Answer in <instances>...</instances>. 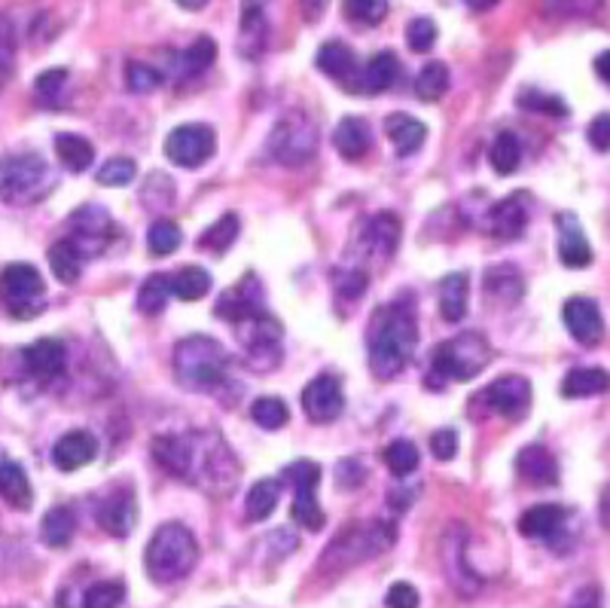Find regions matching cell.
<instances>
[{
    "label": "cell",
    "instance_id": "57",
    "mask_svg": "<svg viewBox=\"0 0 610 608\" xmlns=\"http://www.w3.org/2000/svg\"><path fill=\"white\" fill-rule=\"evenodd\" d=\"M419 590L412 584H407V581H397L391 590H388V596H385V606L388 608H419Z\"/></svg>",
    "mask_w": 610,
    "mask_h": 608
},
{
    "label": "cell",
    "instance_id": "47",
    "mask_svg": "<svg viewBox=\"0 0 610 608\" xmlns=\"http://www.w3.org/2000/svg\"><path fill=\"white\" fill-rule=\"evenodd\" d=\"M515 104L531 113H543V117H568V104L558 96H546L541 89H525V92H519Z\"/></svg>",
    "mask_w": 610,
    "mask_h": 608
},
{
    "label": "cell",
    "instance_id": "64",
    "mask_svg": "<svg viewBox=\"0 0 610 608\" xmlns=\"http://www.w3.org/2000/svg\"><path fill=\"white\" fill-rule=\"evenodd\" d=\"M177 7H184V10H202V7H208V0H177Z\"/></svg>",
    "mask_w": 610,
    "mask_h": 608
},
{
    "label": "cell",
    "instance_id": "58",
    "mask_svg": "<svg viewBox=\"0 0 610 608\" xmlns=\"http://www.w3.org/2000/svg\"><path fill=\"white\" fill-rule=\"evenodd\" d=\"M586 135H589V144H592L596 151L608 153L610 151V113H598L596 120L589 123V129H586Z\"/></svg>",
    "mask_w": 610,
    "mask_h": 608
},
{
    "label": "cell",
    "instance_id": "24",
    "mask_svg": "<svg viewBox=\"0 0 610 608\" xmlns=\"http://www.w3.org/2000/svg\"><path fill=\"white\" fill-rule=\"evenodd\" d=\"M98 456V441L89 431H68L53 446V465L58 471H80Z\"/></svg>",
    "mask_w": 610,
    "mask_h": 608
},
{
    "label": "cell",
    "instance_id": "38",
    "mask_svg": "<svg viewBox=\"0 0 610 608\" xmlns=\"http://www.w3.org/2000/svg\"><path fill=\"white\" fill-rule=\"evenodd\" d=\"M522 276L515 273L513 266H498V269H488L486 273V294L501 300V303H513L522 297Z\"/></svg>",
    "mask_w": 610,
    "mask_h": 608
},
{
    "label": "cell",
    "instance_id": "42",
    "mask_svg": "<svg viewBox=\"0 0 610 608\" xmlns=\"http://www.w3.org/2000/svg\"><path fill=\"white\" fill-rule=\"evenodd\" d=\"M168 297H171V281L168 276H149L141 290H137V309L144 312V316H159L168 303Z\"/></svg>",
    "mask_w": 610,
    "mask_h": 608
},
{
    "label": "cell",
    "instance_id": "26",
    "mask_svg": "<svg viewBox=\"0 0 610 608\" xmlns=\"http://www.w3.org/2000/svg\"><path fill=\"white\" fill-rule=\"evenodd\" d=\"M361 242L369 254L379 257H391L393 248L400 245V221L393 214H376L364 223L361 230Z\"/></svg>",
    "mask_w": 610,
    "mask_h": 608
},
{
    "label": "cell",
    "instance_id": "22",
    "mask_svg": "<svg viewBox=\"0 0 610 608\" xmlns=\"http://www.w3.org/2000/svg\"><path fill=\"white\" fill-rule=\"evenodd\" d=\"M558 261L565 263L568 269H584L592 263V248L586 242V233L580 221L574 214H558Z\"/></svg>",
    "mask_w": 610,
    "mask_h": 608
},
{
    "label": "cell",
    "instance_id": "52",
    "mask_svg": "<svg viewBox=\"0 0 610 608\" xmlns=\"http://www.w3.org/2000/svg\"><path fill=\"white\" fill-rule=\"evenodd\" d=\"M345 13L361 25H379L388 13V0H345Z\"/></svg>",
    "mask_w": 610,
    "mask_h": 608
},
{
    "label": "cell",
    "instance_id": "2",
    "mask_svg": "<svg viewBox=\"0 0 610 608\" xmlns=\"http://www.w3.org/2000/svg\"><path fill=\"white\" fill-rule=\"evenodd\" d=\"M415 343H419V324L412 306H381L369 321V371L381 383L403 374L415 352Z\"/></svg>",
    "mask_w": 610,
    "mask_h": 608
},
{
    "label": "cell",
    "instance_id": "36",
    "mask_svg": "<svg viewBox=\"0 0 610 608\" xmlns=\"http://www.w3.org/2000/svg\"><path fill=\"white\" fill-rule=\"evenodd\" d=\"M168 281H171V297L184 303H196L211 290V273H204L202 266H184L180 273L168 276Z\"/></svg>",
    "mask_w": 610,
    "mask_h": 608
},
{
    "label": "cell",
    "instance_id": "54",
    "mask_svg": "<svg viewBox=\"0 0 610 608\" xmlns=\"http://www.w3.org/2000/svg\"><path fill=\"white\" fill-rule=\"evenodd\" d=\"M333 278H336L340 297H345V300H357L366 290V273H361V269H342Z\"/></svg>",
    "mask_w": 610,
    "mask_h": 608
},
{
    "label": "cell",
    "instance_id": "41",
    "mask_svg": "<svg viewBox=\"0 0 610 608\" xmlns=\"http://www.w3.org/2000/svg\"><path fill=\"white\" fill-rule=\"evenodd\" d=\"M214 58H218V43L211 41V37H199L184 56L177 58V68H180L184 77H192V74H202V70L211 68Z\"/></svg>",
    "mask_w": 610,
    "mask_h": 608
},
{
    "label": "cell",
    "instance_id": "59",
    "mask_svg": "<svg viewBox=\"0 0 610 608\" xmlns=\"http://www.w3.org/2000/svg\"><path fill=\"white\" fill-rule=\"evenodd\" d=\"M568 608H601V590H598L596 584H589V587H584V590H577V594H574Z\"/></svg>",
    "mask_w": 610,
    "mask_h": 608
},
{
    "label": "cell",
    "instance_id": "39",
    "mask_svg": "<svg viewBox=\"0 0 610 608\" xmlns=\"http://www.w3.org/2000/svg\"><path fill=\"white\" fill-rule=\"evenodd\" d=\"M448 89V68L443 62H428L415 77V96L421 101H440Z\"/></svg>",
    "mask_w": 610,
    "mask_h": 608
},
{
    "label": "cell",
    "instance_id": "13",
    "mask_svg": "<svg viewBox=\"0 0 610 608\" xmlns=\"http://www.w3.org/2000/svg\"><path fill=\"white\" fill-rule=\"evenodd\" d=\"M96 520L108 535L125 539L135 529L137 520V505L132 486H113L110 493H104V498L96 505Z\"/></svg>",
    "mask_w": 610,
    "mask_h": 608
},
{
    "label": "cell",
    "instance_id": "30",
    "mask_svg": "<svg viewBox=\"0 0 610 608\" xmlns=\"http://www.w3.org/2000/svg\"><path fill=\"white\" fill-rule=\"evenodd\" d=\"M55 156L62 159V166L68 168V172L80 175V172L92 168V163H96V147L82 135L62 132V135H55Z\"/></svg>",
    "mask_w": 610,
    "mask_h": 608
},
{
    "label": "cell",
    "instance_id": "55",
    "mask_svg": "<svg viewBox=\"0 0 610 608\" xmlns=\"http://www.w3.org/2000/svg\"><path fill=\"white\" fill-rule=\"evenodd\" d=\"M605 0H546V10L556 15H592Z\"/></svg>",
    "mask_w": 610,
    "mask_h": 608
},
{
    "label": "cell",
    "instance_id": "50",
    "mask_svg": "<svg viewBox=\"0 0 610 608\" xmlns=\"http://www.w3.org/2000/svg\"><path fill=\"white\" fill-rule=\"evenodd\" d=\"M436 37H440V31H436L434 19H412L407 25V43L412 53H431L434 49Z\"/></svg>",
    "mask_w": 610,
    "mask_h": 608
},
{
    "label": "cell",
    "instance_id": "32",
    "mask_svg": "<svg viewBox=\"0 0 610 608\" xmlns=\"http://www.w3.org/2000/svg\"><path fill=\"white\" fill-rule=\"evenodd\" d=\"M74 532H77V517H74L68 505H55V508L46 511L41 523L43 544H49V548H68Z\"/></svg>",
    "mask_w": 610,
    "mask_h": 608
},
{
    "label": "cell",
    "instance_id": "7",
    "mask_svg": "<svg viewBox=\"0 0 610 608\" xmlns=\"http://www.w3.org/2000/svg\"><path fill=\"white\" fill-rule=\"evenodd\" d=\"M43 276L31 263H10L0 273V306L13 319H37L43 312Z\"/></svg>",
    "mask_w": 610,
    "mask_h": 608
},
{
    "label": "cell",
    "instance_id": "12",
    "mask_svg": "<svg viewBox=\"0 0 610 608\" xmlns=\"http://www.w3.org/2000/svg\"><path fill=\"white\" fill-rule=\"evenodd\" d=\"M474 404H486L488 413H498L503 419H525L531 410V383L525 376L507 374L495 379L476 395Z\"/></svg>",
    "mask_w": 610,
    "mask_h": 608
},
{
    "label": "cell",
    "instance_id": "5",
    "mask_svg": "<svg viewBox=\"0 0 610 608\" xmlns=\"http://www.w3.org/2000/svg\"><path fill=\"white\" fill-rule=\"evenodd\" d=\"M53 172L37 153H10L0 159V202L34 206L53 190Z\"/></svg>",
    "mask_w": 610,
    "mask_h": 608
},
{
    "label": "cell",
    "instance_id": "8",
    "mask_svg": "<svg viewBox=\"0 0 610 608\" xmlns=\"http://www.w3.org/2000/svg\"><path fill=\"white\" fill-rule=\"evenodd\" d=\"M269 153L281 166H302L318 151V129L306 113H287L278 120L269 135Z\"/></svg>",
    "mask_w": 610,
    "mask_h": 608
},
{
    "label": "cell",
    "instance_id": "29",
    "mask_svg": "<svg viewBox=\"0 0 610 608\" xmlns=\"http://www.w3.org/2000/svg\"><path fill=\"white\" fill-rule=\"evenodd\" d=\"M605 391H610V374L601 367H577L562 383L565 398H592V395H605Z\"/></svg>",
    "mask_w": 610,
    "mask_h": 608
},
{
    "label": "cell",
    "instance_id": "25",
    "mask_svg": "<svg viewBox=\"0 0 610 608\" xmlns=\"http://www.w3.org/2000/svg\"><path fill=\"white\" fill-rule=\"evenodd\" d=\"M515 471H519V477H522L529 486L558 484L556 456H553L546 446H537V443H531V446H525V450L515 456Z\"/></svg>",
    "mask_w": 610,
    "mask_h": 608
},
{
    "label": "cell",
    "instance_id": "23",
    "mask_svg": "<svg viewBox=\"0 0 610 608\" xmlns=\"http://www.w3.org/2000/svg\"><path fill=\"white\" fill-rule=\"evenodd\" d=\"M0 498L15 511H27L34 505V489L25 468L3 446H0Z\"/></svg>",
    "mask_w": 610,
    "mask_h": 608
},
{
    "label": "cell",
    "instance_id": "62",
    "mask_svg": "<svg viewBox=\"0 0 610 608\" xmlns=\"http://www.w3.org/2000/svg\"><path fill=\"white\" fill-rule=\"evenodd\" d=\"M474 13H486V10H491V7H498V0H464Z\"/></svg>",
    "mask_w": 610,
    "mask_h": 608
},
{
    "label": "cell",
    "instance_id": "48",
    "mask_svg": "<svg viewBox=\"0 0 610 608\" xmlns=\"http://www.w3.org/2000/svg\"><path fill=\"white\" fill-rule=\"evenodd\" d=\"M125 599V587L120 581H98L82 596V608H120Z\"/></svg>",
    "mask_w": 610,
    "mask_h": 608
},
{
    "label": "cell",
    "instance_id": "60",
    "mask_svg": "<svg viewBox=\"0 0 610 608\" xmlns=\"http://www.w3.org/2000/svg\"><path fill=\"white\" fill-rule=\"evenodd\" d=\"M302 3V15H306V22H318L321 13L326 10V0H299Z\"/></svg>",
    "mask_w": 610,
    "mask_h": 608
},
{
    "label": "cell",
    "instance_id": "18",
    "mask_svg": "<svg viewBox=\"0 0 610 608\" xmlns=\"http://www.w3.org/2000/svg\"><path fill=\"white\" fill-rule=\"evenodd\" d=\"M218 319H226L232 324H239V321H247L259 316V312H266L263 309V288H259L257 278H242L235 288H230L223 297L218 300Z\"/></svg>",
    "mask_w": 610,
    "mask_h": 608
},
{
    "label": "cell",
    "instance_id": "63",
    "mask_svg": "<svg viewBox=\"0 0 610 608\" xmlns=\"http://www.w3.org/2000/svg\"><path fill=\"white\" fill-rule=\"evenodd\" d=\"M601 520H605V526L610 529V486L605 489V496H601Z\"/></svg>",
    "mask_w": 610,
    "mask_h": 608
},
{
    "label": "cell",
    "instance_id": "14",
    "mask_svg": "<svg viewBox=\"0 0 610 608\" xmlns=\"http://www.w3.org/2000/svg\"><path fill=\"white\" fill-rule=\"evenodd\" d=\"M70 242L82 251V254H96L108 245V239L113 235V221L104 208L98 206H82L70 214Z\"/></svg>",
    "mask_w": 610,
    "mask_h": 608
},
{
    "label": "cell",
    "instance_id": "61",
    "mask_svg": "<svg viewBox=\"0 0 610 608\" xmlns=\"http://www.w3.org/2000/svg\"><path fill=\"white\" fill-rule=\"evenodd\" d=\"M596 74L605 80V84L610 86V49L608 53H601V56L596 58Z\"/></svg>",
    "mask_w": 610,
    "mask_h": 608
},
{
    "label": "cell",
    "instance_id": "15",
    "mask_svg": "<svg viewBox=\"0 0 610 608\" xmlns=\"http://www.w3.org/2000/svg\"><path fill=\"white\" fill-rule=\"evenodd\" d=\"M345 398L336 376H314L312 383L302 391V410L312 422H333L340 419Z\"/></svg>",
    "mask_w": 610,
    "mask_h": 608
},
{
    "label": "cell",
    "instance_id": "45",
    "mask_svg": "<svg viewBox=\"0 0 610 608\" xmlns=\"http://www.w3.org/2000/svg\"><path fill=\"white\" fill-rule=\"evenodd\" d=\"M163 86V70H156L147 62H129L125 65V89L135 96H147Z\"/></svg>",
    "mask_w": 610,
    "mask_h": 608
},
{
    "label": "cell",
    "instance_id": "27",
    "mask_svg": "<svg viewBox=\"0 0 610 608\" xmlns=\"http://www.w3.org/2000/svg\"><path fill=\"white\" fill-rule=\"evenodd\" d=\"M385 132L393 144V153L397 156H412V153L421 151V144L428 139V129L419 120H412L407 113H393L385 120Z\"/></svg>",
    "mask_w": 610,
    "mask_h": 608
},
{
    "label": "cell",
    "instance_id": "17",
    "mask_svg": "<svg viewBox=\"0 0 610 608\" xmlns=\"http://www.w3.org/2000/svg\"><path fill=\"white\" fill-rule=\"evenodd\" d=\"M22 364L31 379L37 383H55L58 376H65L68 367V352L58 340H37L22 352Z\"/></svg>",
    "mask_w": 610,
    "mask_h": 608
},
{
    "label": "cell",
    "instance_id": "21",
    "mask_svg": "<svg viewBox=\"0 0 610 608\" xmlns=\"http://www.w3.org/2000/svg\"><path fill=\"white\" fill-rule=\"evenodd\" d=\"M565 526H568V508L562 505H534L519 517V532L525 539H541L550 544L565 532Z\"/></svg>",
    "mask_w": 610,
    "mask_h": 608
},
{
    "label": "cell",
    "instance_id": "34",
    "mask_svg": "<svg viewBox=\"0 0 610 608\" xmlns=\"http://www.w3.org/2000/svg\"><path fill=\"white\" fill-rule=\"evenodd\" d=\"M82 254L70 239H62V242H55L53 248H49V266H53V276L62 281V285H74L77 278L82 276Z\"/></svg>",
    "mask_w": 610,
    "mask_h": 608
},
{
    "label": "cell",
    "instance_id": "37",
    "mask_svg": "<svg viewBox=\"0 0 610 608\" xmlns=\"http://www.w3.org/2000/svg\"><path fill=\"white\" fill-rule=\"evenodd\" d=\"M488 163L498 175H513L519 163H522V144L515 139L513 132H501L495 135L491 147H488Z\"/></svg>",
    "mask_w": 610,
    "mask_h": 608
},
{
    "label": "cell",
    "instance_id": "11",
    "mask_svg": "<svg viewBox=\"0 0 610 608\" xmlns=\"http://www.w3.org/2000/svg\"><path fill=\"white\" fill-rule=\"evenodd\" d=\"M218 151V135L211 125L187 123L177 125L175 132L165 139V156L180 168H199L204 166Z\"/></svg>",
    "mask_w": 610,
    "mask_h": 608
},
{
    "label": "cell",
    "instance_id": "6",
    "mask_svg": "<svg viewBox=\"0 0 610 608\" xmlns=\"http://www.w3.org/2000/svg\"><path fill=\"white\" fill-rule=\"evenodd\" d=\"M491 361V349H488L483 333H462L452 336L446 343H440L431 355V379H455V383H467L486 371Z\"/></svg>",
    "mask_w": 610,
    "mask_h": 608
},
{
    "label": "cell",
    "instance_id": "9",
    "mask_svg": "<svg viewBox=\"0 0 610 608\" xmlns=\"http://www.w3.org/2000/svg\"><path fill=\"white\" fill-rule=\"evenodd\" d=\"M239 343H242L244 355H247V364L254 371H271L278 361H281V324L271 319L269 312H259L254 319L239 321Z\"/></svg>",
    "mask_w": 610,
    "mask_h": 608
},
{
    "label": "cell",
    "instance_id": "20",
    "mask_svg": "<svg viewBox=\"0 0 610 608\" xmlns=\"http://www.w3.org/2000/svg\"><path fill=\"white\" fill-rule=\"evenodd\" d=\"M397 77H400V62H397L393 53L385 49L379 56L369 58V65L364 70H357L345 86L352 92H361V96H379L385 89H391Z\"/></svg>",
    "mask_w": 610,
    "mask_h": 608
},
{
    "label": "cell",
    "instance_id": "16",
    "mask_svg": "<svg viewBox=\"0 0 610 608\" xmlns=\"http://www.w3.org/2000/svg\"><path fill=\"white\" fill-rule=\"evenodd\" d=\"M562 319H565L570 336L580 346H598L601 343L605 319H601V309L596 306V300H589V297H570L565 309H562Z\"/></svg>",
    "mask_w": 610,
    "mask_h": 608
},
{
    "label": "cell",
    "instance_id": "53",
    "mask_svg": "<svg viewBox=\"0 0 610 608\" xmlns=\"http://www.w3.org/2000/svg\"><path fill=\"white\" fill-rule=\"evenodd\" d=\"M15 65V29L13 19L0 13V77H7Z\"/></svg>",
    "mask_w": 610,
    "mask_h": 608
},
{
    "label": "cell",
    "instance_id": "3",
    "mask_svg": "<svg viewBox=\"0 0 610 608\" xmlns=\"http://www.w3.org/2000/svg\"><path fill=\"white\" fill-rule=\"evenodd\" d=\"M175 379L187 391H220L230 379V355L211 336H187L175 346Z\"/></svg>",
    "mask_w": 610,
    "mask_h": 608
},
{
    "label": "cell",
    "instance_id": "46",
    "mask_svg": "<svg viewBox=\"0 0 610 608\" xmlns=\"http://www.w3.org/2000/svg\"><path fill=\"white\" fill-rule=\"evenodd\" d=\"M180 245V226L175 221H156L147 230V248L153 257H168Z\"/></svg>",
    "mask_w": 610,
    "mask_h": 608
},
{
    "label": "cell",
    "instance_id": "44",
    "mask_svg": "<svg viewBox=\"0 0 610 608\" xmlns=\"http://www.w3.org/2000/svg\"><path fill=\"white\" fill-rule=\"evenodd\" d=\"M251 419L257 422L259 429H285L287 422H290V410H287V404L281 398H257V401L251 404Z\"/></svg>",
    "mask_w": 610,
    "mask_h": 608
},
{
    "label": "cell",
    "instance_id": "10",
    "mask_svg": "<svg viewBox=\"0 0 610 608\" xmlns=\"http://www.w3.org/2000/svg\"><path fill=\"white\" fill-rule=\"evenodd\" d=\"M293 486V520L306 526L309 532H318L324 526V511L318 505V484H321V468L312 458H299L293 465H287L285 474Z\"/></svg>",
    "mask_w": 610,
    "mask_h": 608
},
{
    "label": "cell",
    "instance_id": "19",
    "mask_svg": "<svg viewBox=\"0 0 610 608\" xmlns=\"http://www.w3.org/2000/svg\"><path fill=\"white\" fill-rule=\"evenodd\" d=\"M488 233L495 235V239H501V242H515L519 235L525 233V226H529V206H525V196H507L501 199L498 206H491L488 211Z\"/></svg>",
    "mask_w": 610,
    "mask_h": 608
},
{
    "label": "cell",
    "instance_id": "4",
    "mask_svg": "<svg viewBox=\"0 0 610 608\" xmlns=\"http://www.w3.org/2000/svg\"><path fill=\"white\" fill-rule=\"evenodd\" d=\"M199 563V544L196 535L184 523H163L147 544L144 566L149 581L156 584H175L190 575Z\"/></svg>",
    "mask_w": 610,
    "mask_h": 608
},
{
    "label": "cell",
    "instance_id": "33",
    "mask_svg": "<svg viewBox=\"0 0 610 608\" xmlns=\"http://www.w3.org/2000/svg\"><path fill=\"white\" fill-rule=\"evenodd\" d=\"M278 498H281V480H257V484L251 486V493L244 498V513H247V520H254V523H263V520H269L275 508H278Z\"/></svg>",
    "mask_w": 610,
    "mask_h": 608
},
{
    "label": "cell",
    "instance_id": "1",
    "mask_svg": "<svg viewBox=\"0 0 610 608\" xmlns=\"http://www.w3.org/2000/svg\"><path fill=\"white\" fill-rule=\"evenodd\" d=\"M153 458L171 477L208 493H230L239 480V462L218 431L163 434L153 441Z\"/></svg>",
    "mask_w": 610,
    "mask_h": 608
},
{
    "label": "cell",
    "instance_id": "40",
    "mask_svg": "<svg viewBox=\"0 0 610 608\" xmlns=\"http://www.w3.org/2000/svg\"><path fill=\"white\" fill-rule=\"evenodd\" d=\"M239 218L235 214H223L218 223H211L202 235H199V248L204 251H214V254H223V251L230 248L232 242L239 239Z\"/></svg>",
    "mask_w": 610,
    "mask_h": 608
},
{
    "label": "cell",
    "instance_id": "49",
    "mask_svg": "<svg viewBox=\"0 0 610 608\" xmlns=\"http://www.w3.org/2000/svg\"><path fill=\"white\" fill-rule=\"evenodd\" d=\"M135 159H129V156H113V159H108L104 166L98 168V184H104V187H125V184L135 180Z\"/></svg>",
    "mask_w": 610,
    "mask_h": 608
},
{
    "label": "cell",
    "instance_id": "43",
    "mask_svg": "<svg viewBox=\"0 0 610 608\" xmlns=\"http://www.w3.org/2000/svg\"><path fill=\"white\" fill-rule=\"evenodd\" d=\"M385 465L393 477H409L419 468V446L412 441H393L385 446Z\"/></svg>",
    "mask_w": 610,
    "mask_h": 608
},
{
    "label": "cell",
    "instance_id": "31",
    "mask_svg": "<svg viewBox=\"0 0 610 608\" xmlns=\"http://www.w3.org/2000/svg\"><path fill=\"white\" fill-rule=\"evenodd\" d=\"M318 70H324L326 77H333V80H345L348 84L357 74V58H354V53L345 43L330 41L318 49Z\"/></svg>",
    "mask_w": 610,
    "mask_h": 608
},
{
    "label": "cell",
    "instance_id": "56",
    "mask_svg": "<svg viewBox=\"0 0 610 608\" xmlns=\"http://www.w3.org/2000/svg\"><path fill=\"white\" fill-rule=\"evenodd\" d=\"M431 453H434L440 462H452L455 453H458V431L455 429H443L431 434Z\"/></svg>",
    "mask_w": 610,
    "mask_h": 608
},
{
    "label": "cell",
    "instance_id": "51",
    "mask_svg": "<svg viewBox=\"0 0 610 608\" xmlns=\"http://www.w3.org/2000/svg\"><path fill=\"white\" fill-rule=\"evenodd\" d=\"M65 84H68V70L65 68H53V70H43L41 77H37V84H34V92L41 98L43 104H58V96L65 92Z\"/></svg>",
    "mask_w": 610,
    "mask_h": 608
},
{
    "label": "cell",
    "instance_id": "28",
    "mask_svg": "<svg viewBox=\"0 0 610 608\" xmlns=\"http://www.w3.org/2000/svg\"><path fill=\"white\" fill-rule=\"evenodd\" d=\"M333 144H336V151L345 156V159H361L369 153V125L361 120V117H345L340 120L336 125V132H333Z\"/></svg>",
    "mask_w": 610,
    "mask_h": 608
},
{
    "label": "cell",
    "instance_id": "35",
    "mask_svg": "<svg viewBox=\"0 0 610 608\" xmlns=\"http://www.w3.org/2000/svg\"><path fill=\"white\" fill-rule=\"evenodd\" d=\"M440 316L446 321H462L467 316V276L452 273L440 285Z\"/></svg>",
    "mask_w": 610,
    "mask_h": 608
}]
</instances>
